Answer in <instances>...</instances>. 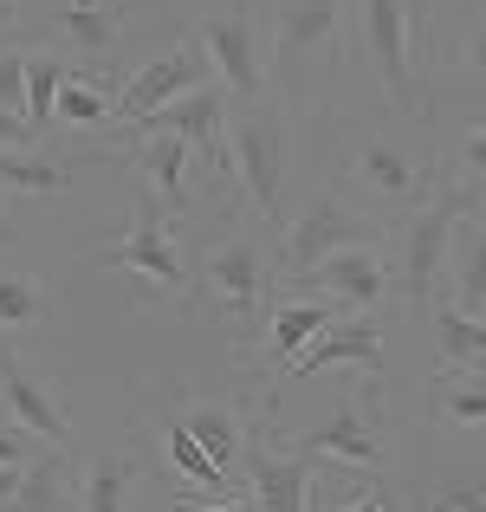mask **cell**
Here are the masks:
<instances>
[{
    "mask_svg": "<svg viewBox=\"0 0 486 512\" xmlns=\"http://www.w3.org/2000/svg\"><path fill=\"white\" fill-rule=\"evenodd\" d=\"M20 474H26V467H0V512L13 506V493H20Z\"/></svg>",
    "mask_w": 486,
    "mask_h": 512,
    "instance_id": "38",
    "label": "cell"
},
{
    "mask_svg": "<svg viewBox=\"0 0 486 512\" xmlns=\"http://www.w3.org/2000/svg\"><path fill=\"white\" fill-rule=\"evenodd\" d=\"M111 143H117V163L143 175V188L162 201V214H169L175 227L195 221V208H201V163H195V150H188L182 137H169V130L117 124ZM208 188H214V182H208Z\"/></svg>",
    "mask_w": 486,
    "mask_h": 512,
    "instance_id": "12",
    "label": "cell"
},
{
    "mask_svg": "<svg viewBox=\"0 0 486 512\" xmlns=\"http://www.w3.org/2000/svg\"><path fill=\"white\" fill-rule=\"evenodd\" d=\"M143 467H150V448H143L137 435H130L124 448L91 454V461L78 467L72 512H130V500H137V487H143Z\"/></svg>",
    "mask_w": 486,
    "mask_h": 512,
    "instance_id": "21",
    "label": "cell"
},
{
    "mask_svg": "<svg viewBox=\"0 0 486 512\" xmlns=\"http://www.w3.org/2000/svg\"><path fill=\"white\" fill-rule=\"evenodd\" d=\"M376 240H389V227L370 221L337 182H324L318 195H305V208L273 234V273H279V286H292V279L312 273L318 260H331V253H344V247H376Z\"/></svg>",
    "mask_w": 486,
    "mask_h": 512,
    "instance_id": "11",
    "label": "cell"
},
{
    "mask_svg": "<svg viewBox=\"0 0 486 512\" xmlns=\"http://www.w3.org/2000/svg\"><path fill=\"white\" fill-rule=\"evenodd\" d=\"M318 512V506H312ZM331 512H396V500H389V487H383V474H350V487H344V500H337Z\"/></svg>",
    "mask_w": 486,
    "mask_h": 512,
    "instance_id": "32",
    "label": "cell"
},
{
    "mask_svg": "<svg viewBox=\"0 0 486 512\" xmlns=\"http://www.w3.org/2000/svg\"><path fill=\"white\" fill-rule=\"evenodd\" d=\"M461 7H467V13H474V7H480V0H422V13H428V26H441V20H448V13H461ZM428 52H435V46H428Z\"/></svg>",
    "mask_w": 486,
    "mask_h": 512,
    "instance_id": "36",
    "label": "cell"
},
{
    "mask_svg": "<svg viewBox=\"0 0 486 512\" xmlns=\"http://www.w3.org/2000/svg\"><path fill=\"white\" fill-rule=\"evenodd\" d=\"M253 7H260V13H266V0H253Z\"/></svg>",
    "mask_w": 486,
    "mask_h": 512,
    "instance_id": "41",
    "label": "cell"
},
{
    "mask_svg": "<svg viewBox=\"0 0 486 512\" xmlns=\"http://www.w3.org/2000/svg\"><path fill=\"white\" fill-rule=\"evenodd\" d=\"M59 305L65 292L52 279H39L33 266H7L0 260V344H39L59 331Z\"/></svg>",
    "mask_w": 486,
    "mask_h": 512,
    "instance_id": "20",
    "label": "cell"
},
{
    "mask_svg": "<svg viewBox=\"0 0 486 512\" xmlns=\"http://www.w3.org/2000/svg\"><path fill=\"white\" fill-rule=\"evenodd\" d=\"M324 370H350V376H376V383H383V370H389L383 363V318L376 312H337L331 325L279 370L273 396L286 383H299V376H324Z\"/></svg>",
    "mask_w": 486,
    "mask_h": 512,
    "instance_id": "18",
    "label": "cell"
},
{
    "mask_svg": "<svg viewBox=\"0 0 486 512\" xmlns=\"http://www.w3.org/2000/svg\"><path fill=\"white\" fill-rule=\"evenodd\" d=\"M26 247V227H20V214H13V201L0 195V253H20Z\"/></svg>",
    "mask_w": 486,
    "mask_h": 512,
    "instance_id": "35",
    "label": "cell"
},
{
    "mask_svg": "<svg viewBox=\"0 0 486 512\" xmlns=\"http://www.w3.org/2000/svg\"><path fill=\"white\" fill-rule=\"evenodd\" d=\"M350 39L370 59L376 85H383V111L428 124V26L422 0H350Z\"/></svg>",
    "mask_w": 486,
    "mask_h": 512,
    "instance_id": "5",
    "label": "cell"
},
{
    "mask_svg": "<svg viewBox=\"0 0 486 512\" xmlns=\"http://www.w3.org/2000/svg\"><path fill=\"white\" fill-rule=\"evenodd\" d=\"M0 111H13V117L26 111V39H7V46H0Z\"/></svg>",
    "mask_w": 486,
    "mask_h": 512,
    "instance_id": "31",
    "label": "cell"
},
{
    "mask_svg": "<svg viewBox=\"0 0 486 512\" xmlns=\"http://www.w3.org/2000/svg\"><path fill=\"white\" fill-rule=\"evenodd\" d=\"M299 454L312 461H337L350 474H383L389 467V402H383V383L376 376H350L344 396L324 409L318 428H299L286 435Z\"/></svg>",
    "mask_w": 486,
    "mask_h": 512,
    "instance_id": "10",
    "label": "cell"
},
{
    "mask_svg": "<svg viewBox=\"0 0 486 512\" xmlns=\"http://www.w3.org/2000/svg\"><path fill=\"white\" fill-rule=\"evenodd\" d=\"M448 299L461 312H480L486 318V227L467 214L454 227V253H448Z\"/></svg>",
    "mask_w": 486,
    "mask_h": 512,
    "instance_id": "27",
    "label": "cell"
},
{
    "mask_svg": "<svg viewBox=\"0 0 486 512\" xmlns=\"http://www.w3.org/2000/svg\"><path fill=\"white\" fill-rule=\"evenodd\" d=\"M7 143H39V137H33V130H26L13 111H0V150H7Z\"/></svg>",
    "mask_w": 486,
    "mask_h": 512,
    "instance_id": "37",
    "label": "cell"
},
{
    "mask_svg": "<svg viewBox=\"0 0 486 512\" xmlns=\"http://www.w3.org/2000/svg\"><path fill=\"white\" fill-rule=\"evenodd\" d=\"M260 39H266V98L286 117L324 111L337 72H344L350 0H266Z\"/></svg>",
    "mask_w": 486,
    "mask_h": 512,
    "instance_id": "3",
    "label": "cell"
},
{
    "mask_svg": "<svg viewBox=\"0 0 486 512\" xmlns=\"http://www.w3.org/2000/svg\"><path fill=\"white\" fill-rule=\"evenodd\" d=\"M130 435H137L143 448H150V461H162V467H175V474H182L188 487L201 493V500H214V493H234V480H227L221 467H214L208 454H201V441L188 435V428L175 422V415H156V441L143 435V428H130Z\"/></svg>",
    "mask_w": 486,
    "mask_h": 512,
    "instance_id": "23",
    "label": "cell"
},
{
    "mask_svg": "<svg viewBox=\"0 0 486 512\" xmlns=\"http://www.w3.org/2000/svg\"><path fill=\"white\" fill-rule=\"evenodd\" d=\"M474 188L467 182H448L409 214V221L389 227V266H396V305L409 312H428V305L448 292V253H454V227L474 214Z\"/></svg>",
    "mask_w": 486,
    "mask_h": 512,
    "instance_id": "7",
    "label": "cell"
},
{
    "mask_svg": "<svg viewBox=\"0 0 486 512\" xmlns=\"http://www.w3.org/2000/svg\"><path fill=\"white\" fill-rule=\"evenodd\" d=\"M72 500H78L72 448H46L39 461H26L20 493H13V506H7V512H72Z\"/></svg>",
    "mask_w": 486,
    "mask_h": 512,
    "instance_id": "25",
    "label": "cell"
},
{
    "mask_svg": "<svg viewBox=\"0 0 486 512\" xmlns=\"http://www.w3.org/2000/svg\"><path fill=\"white\" fill-rule=\"evenodd\" d=\"M383 487L396 512H486V435L415 422L402 454L389 448Z\"/></svg>",
    "mask_w": 486,
    "mask_h": 512,
    "instance_id": "4",
    "label": "cell"
},
{
    "mask_svg": "<svg viewBox=\"0 0 486 512\" xmlns=\"http://www.w3.org/2000/svg\"><path fill=\"white\" fill-rule=\"evenodd\" d=\"M201 85H214V65H208V52H201V39L182 33L169 52H156L143 72L124 78V91H117V124H137V117H150V111H162V104H175L182 91H201Z\"/></svg>",
    "mask_w": 486,
    "mask_h": 512,
    "instance_id": "19",
    "label": "cell"
},
{
    "mask_svg": "<svg viewBox=\"0 0 486 512\" xmlns=\"http://www.w3.org/2000/svg\"><path fill=\"white\" fill-rule=\"evenodd\" d=\"M39 454H46V441L26 435L20 422H7V415H0V467H26V461H39Z\"/></svg>",
    "mask_w": 486,
    "mask_h": 512,
    "instance_id": "33",
    "label": "cell"
},
{
    "mask_svg": "<svg viewBox=\"0 0 486 512\" xmlns=\"http://www.w3.org/2000/svg\"><path fill=\"white\" fill-rule=\"evenodd\" d=\"M422 422L454 435H486V370H435L422 383Z\"/></svg>",
    "mask_w": 486,
    "mask_h": 512,
    "instance_id": "22",
    "label": "cell"
},
{
    "mask_svg": "<svg viewBox=\"0 0 486 512\" xmlns=\"http://www.w3.org/2000/svg\"><path fill=\"white\" fill-rule=\"evenodd\" d=\"M318 474H324V461H312V454L292 448L286 428H279L273 415L253 428L247 454H240V493H247L260 512H312Z\"/></svg>",
    "mask_w": 486,
    "mask_h": 512,
    "instance_id": "14",
    "label": "cell"
},
{
    "mask_svg": "<svg viewBox=\"0 0 486 512\" xmlns=\"http://www.w3.org/2000/svg\"><path fill=\"white\" fill-rule=\"evenodd\" d=\"M169 512H260V506H253L247 493H227V500H195V506H188V500H169Z\"/></svg>",
    "mask_w": 486,
    "mask_h": 512,
    "instance_id": "34",
    "label": "cell"
},
{
    "mask_svg": "<svg viewBox=\"0 0 486 512\" xmlns=\"http://www.w3.org/2000/svg\"><path fill=\"white\" fill-rule=\"evenodd\" d=\"M227 163H234V188L221 208L279 234L286 227V111L279 104H234L227 111Z\"/></svg>",
    "mask_w": 486,
    "mask_h": 512,
    "instance_id": "8",
    "label": "cell"
},
{
    "mask_svg": "<svg viewBox=\"0 0 486 512\" xmlns=\"http://www.w3.org/2000/svg\"><path fill=\"white\" fill-rule=\"evenodd\" d=\"M137 273L143 279V292L150 299H162L175 318H182V299H188V240H182V227L162 214V201L143 188L137 201H130V227L124 234H111V240H91V247H78V260H72V273Z\"/></svg>",
    "mask_w": 486,
    "mask_h": 512,
    "instance_id": "6",
    "label": "cell"
},
{
    "mask_svg": "<svg viewBox=\"0 0 486 512\" xmlns=\"http://www.w3.org/2000/svg\"><path fill=\"white\" fill-rule=\"evenodd\" d=\"M292 292H318V299H331L337 312H376V318H383V305H396V266H389V240L331 253V260H318L312 273L292 279Z\"/></svg>",
    "mask_w": 486,
    "mask_h": 512,
    "instance_id": "17",
    "label": "cell"
},
{
    "mask_svg": "<svg viewBox=\"0 0 486 512\" xmlns=\"http://www.w3.org/2000/svg\"><path fill=\"white\" fill-rule=\"evenodd\" d=\"M13 26H20V0H0V39H7Z\"/></svg>",
    "mask_w": 486,
    "mask_h": 512,
    "instance_id": "39",
    "label": "cell"
},
{
    "mask_svg": "<svg viewBox=\"0 0 486 512\" xmlns=\"http://www.w3.org/2000/svg\"><path fill=\"white\" fill-rule=\"evenodd\" d=\"M52 130H85V137L117 130V91L85 85V78H65L59 104H52Z\"/></svg>",
    "mask_w": 486,
    "mask_h": 512,
    "instance_id": "28",
    "label": "cell"
},
{
    "mask_svg": "<svg viewBox=\"0 0 486 512\" xmlns=\"http://www.w3.org/2000/svg\"><path fill=\"white\" fill-rule=\"evenodd\" d=\"M337 188L370 221L396 227L441 188V143L409 117H344L337 124Z\"/></svg>",
    "mask_w": 486,
    "mask_h": 512,
    "instance_id": "2",
    "label": "cell"
},
{
    "mask_svg": "<svg viewBox=\"0 0 486 512\" xmlns=\"http://www.w3.org/2000/svg\"><path fill=\"white\" fill-rule=\"evenodd\" d=\"M435 46H441V65H454L461 78H474V85L486 91V7L461 13L454 26H441Z\"/></svg>",
    "mask_w": 486,
    "mask_h": 512,
    "instance_id": "29",
    "label": "cell"
},
{
    "mask_svg": "<svg viewBox=\"0 0 486 512\" xmlns=\"http://www.w3.org/2000/svg\"><path fill=\"white\" fill-rule=\"evenodd\" d=\"M65 78H78L72 72V59L65 52H52L46 39H26V130H33L39 143L52 137V104H59V91H65Z\"/></svg>",
    "mask_w": 486,
    "mask_h": 512,
    "instance_id": "26",
    "label": "cell"
},
{
    "mask_svg": "<svg viewBox=\"0 0 486 512\" xmlns=\"http://www.w3.org/2000/svg\"><path fill=\"white\" fill-rule=\"evenodd\" d=\"M188 240V299L182 318L208 312L234 344V363L260 344L266 312L279 299V273H273V227L247 221L234 208H214V221H201Z\"/></svg>",
    "mask_w": 486,
    "mask_h": 512,
    "instance_id": "1",
    "label": "cell"
},
{
    "mask_svg": "<svg viewBox=\"0 0 486 512\" xmlns=\"http://www.w3.org/2000/svg\"><path fill=\"white\" fill-rule=\"evenodd\" d=\"M156 396L169 402V415L201 441V454L227 480H240V454H247L253 428L279 409V396H266L253 383H156Z\"/></svg>",
    "mask_w": 486,
    "mask_h": 512,
    "instance_id": "9",
    "label": "cell"
},
{
    "mask_svg": "<svg viewBox=\"0 0 486 512\" xmlns=\"http://www.w3.org/2000/svg\"><path fill=\"white\" fill-rule=\"evenodd\" d=\"M201 52L214 65V85L227 91V104H273L266 98V39H260V7L253 0H227L221 13L195 26Z\"/></svg>",
    "mask_w": 486,
    "mask_h": 512,
    "instance_id": "13",
    "label": "cell"
},
{
    "mask_svg": "<svg viewBox=\"0 0 486 512\" xmlns=\"http://www.w3.org/2000/svg\"><path fill=\"white\" fill-rule=\"evenodd\" d=\"M441 175H448V182H467L474 195H486V117H467V124L448 137Z\"/></svg>",
    "mask_w": 486,
    "mask_h": 512,
    "instance_id": "30",
    "label": "cell"
},
{
    "mask_svg": "<svg viewBox=\"0 0 486 512\" xmlns=\"http://www.w3.org/2000/svg\"><path fill=\"white\" fill-rule=\"evenodd\" d=\"M474 221H480V227H486V195H480V201H474Z\"/></svg>",
    "mask_w": 486,
    "mask_h": 512,
    "instance_id": "40",
    "label": "cell"
},
{
    "mask_svg": "<svg viewBox=\"0 0 486 512\" xmlns=\"http://www.w3.org/2000/svg\"><path fill=\"white\" fill-rule=\"evenodd\" d=\"M46 46H59L85 85L124 91V72H117V52H124V0H72L46 26Z\"/></svg>",
    "mask_w": 486,
    "mask_h": 512,
    "instance_id": "16",
    "label": "cell"
},
{
    "mask_svg": "<svg viewBox=\"0 0 486 512\" xmlns=\"http://www.w3.org/2000/svg\"><path fill=\"white\" fill-rule=\"evenodd\" d=\"M0 415L20 422L26 435H39L46 448H72L78 422H72V396H65V376L33 363L20 344L0 350Z\"/></svg>",
    "mask_w": 486,
    "mask_h": 512,
    "instance_id": "15",
    "label": "cell"
},
{
    "mask_svg": "<svg viewBox=\"0 0 486 512\" xmlns=\"http://www.w3.org/2000/svg\"><path fill=\"white\" fill-rule=\"evenodd\" d=\"M422 318H428V331H435V363L441 370H486V318L480 312H461V305L441 292Z\"/></svg>",
    "mask_w": 486,
    "mask_h": 512,
    "instance_id": "24",
    "label": "cell"
}]
</instances>
